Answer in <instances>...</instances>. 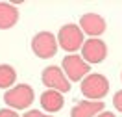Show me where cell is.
I'll use <instances>...</instances> for the list:
<instances>
[{"label": "cell", "instance_id": "5b68a950", "mask_svg": "<svg viewBox=\"0 0 122 117\" xmlns=\"http://www.w3.org/2000/svg\"><path fill=\"white\" fill-rule=\"evenodd\" d=\"M31 50L41 60H48L57 52V39L50 32H39L31 39Z\"/></svg>", "mask_w": 122, "mask_h": 117}, {"label": "cell", "instance_id": "7a4b0ae2", "mask_svg": "<svg viewBox=\"0 0 122 117\" xmlns=\"http://www.w3.org/2000/svg\"><path fill=\"white\" fill-rule=\"evenodd\" d=\"M35 99V93L28 84H19L15 87H9L4 93V102L13 110H26Z\"/></svg>", "mask_w": 122, "mask_h": 117}, {"label": "cell", "instance_id": "30bf717a", "mask_svg": "<svg viewBox=\"0 0 122 117\" xmlns=\"http://www.w3.org/2000/svg\"><path fill=\"white\" fill-rule=\"evenodd\" d=\"M17 21H19V11L15 6L8 2H0V30L13 28Z\"/></svg>", "mask_w": 122, "mask_h": 117}, {"label": "cell", "instance_id": "52a82bcc", "mask_svg": "<svg viewBox=\"0 0 122 117\" xmlns=\"http://www.w3.org/2000/svg\"><path fill=\"white\" fill-rule=\"evenodd\" d=\"M107 56V47L106 43L98 37H91L83 41V45H81V60L85 63H100L104 61Z\"/></svg>", "mask_w": 122, "mask_h": 117}, {"label": "cell", "instance_id": "277c9868", "mask_svg": "<svg viewBox=\"0 0 122 117\" xmlns=\"http://www.w3.org/2000/svg\"><path fill=\"white\" fill-rule=\"evenodd\" d=\"M61 71L65 72V76L69 82H81L89 72H91V65L85 63L81 60V56L70 54L67 58H63V63H61Z\"/></svg>", "mask_w": 122, "mask_h": 117}, {"label": "cell", "instance_id": "9c48e42d", "mask_svg": "<svg viewBox=\"0 0 122 117\" xmlns=\"http://www.w3.org/2000/svg\"><path fill=\"white\" fill-rule=\"evenodd\" d=\"M100 111H104V102L100 100H83L78 102L70 110V117H96Z\"/></svg>", "mask_w": 122, "mask_h": 117}, {"label": "cell", "instance_id": "4fadbf2b", "mask_svg": "<svg viewBox=\"0 0 122 117\" xmlns=\"http://www.w3.org/2000/svg\"><path fill=\"white\" fill-rule=\"evenodd\" d=\"M113 106H115V108H117V110H118V111L122 113V89L115 93V97H113Z\"/></svg>", "mask_w": 122, "mask_h": 117}, {"label": "cell", "instance_id": "8fae6325", "mask_svg": "<svg viewBox=\"0 0 122 117\" xmlns=\"http://www.w3.org/2000/svg\"><path fill=\"white\" fill-rule=\"evenodd\" d=\"M63 102H65L63 100V95L54 91V89H46L45 93L41 95V106H43V110L50 111V113L59 111L63 108Z\"/></svg>", "mask_w": 122, "mask_h": 117}, {"label": "cell", "instance_id": "5bb4252c", "mask_svg": "<svg viewBox=\"0 0 122 117\" xmlns=\"http://www.w3.org/2000/svg\"><path fill=\"white\" fill-rule=\"evenodd\" d=\"M0 117H20L15 110H9V108H2L0 110Z\"/></svg>", "mask_w": 122, "mask_h": 117}, {"label": "cell", "instance_id": "2e32d148", "mask_svg": "<svg viewBox=\"0 0 122 117\" xmlns=\"http://www.w3.org/2000/svg\"><path fill=\"white\" fill-rule=\"evenodd\" d=\"M96 117H117V115H115L113 111H100Z\"/></svg>", "mask_w": 122, "mask_h": 117}, {"label": "cell", "instance_id": "ba28073f", "mask_svg": "<svg viewBox=\"0 0 122 117\" xmlns=\"http://www.w3.org/2000/svg\"><path fill=\"white\" fill-rule=\"evenodd\" d=\"M80 30L81 33H87L91 37H98L106 32V21L96 13H85L80 19Z\"/></svg>", "mask_w": 122, "mask_h": 117}, {"label": "cell", "instance_id": "3957f363", "mask_svg": "<svg viewBox=\"0 0 122 117\" xmlns=\"http://www.w3.org/2000/svg\"><path fill=\"white\" fill-rule=\"evenodd\" d=\"M57 47H61L67 52H76L83 45V33L76 24H65L61 26L59 33H57Z\"/></svg>", "mask_w": 122, "mask_h": 117}, {"label": "cell", "instance_id": "9a60e30c", "mask_svg": "<svg viewBox=\"0 0 122 117\" xmlns=\"http://www.w3.org/2000/svg\"><path fill=\"white\" fill-rule=\"evenodd\" d=\"M24 117H50V115H46V113L39 111V110H30V111L24 113Z\"/></svg>", "mask_w": 122, "mask_h": 117}, {"label": "cell", "instance_id": "7c38bea8", "mask_svg": "<svg viewBox=\"0 0 122 117\" xmlns=\"http://www.w3.org/2000/svg\"><path fill=\"white\" fill-rule=\"evenodd\" d=\"M17 80V72L15 69L11 67V65H6V63H2L0 65V87L2 89H8L15 84Z\"/></svg>", "mask_w": 122, "mask_h": 117}, {"label": "cell", "instance_id": "8992f818", "mask_svg": "<svg viewBox=\"0 0 122 117\" xmlns=\"http://www.w3.org/2000/svg\"><path fill=\"white\" fill-rule=\"evenodd\" d=\"M41 80H43V84H45L48 89H54V91H57V93H61V95L70 91V82L67 80L65 72H63L59 67H56V65L46 67V69L43 71V74H41Z\"/></svg>", "mask_w": 122, "mask_h": 117}, {"label": "cell", "instance_id": "6da1fadb", "mask_svg": "<svg viewBox=\"0 0 122 117\" xmlns=\"http://www.w3.org/2000/svg\"><path fill=\"white\" fill-rule=\"evenodd\" d=\"M81 93L89 100H100L109 93V80L104 74H94L89 72L81 80Z\"/></svg>", "mask_w": 122, "mask_h": 117}]
</instances>
